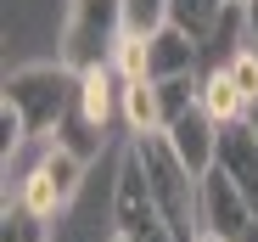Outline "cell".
Masks as SVG:
<instances>
[{
  "mask_svg": "<svg viewBox=\"0 0 258 242\" xmlns=\"http://www.w3.org/2000/svg\"><path fill=\"white\" fill-rule=\"evenodd\" d=\"M129 147H135L141 169H146V186H152V197H157L168 231H174V242H197V231H202V209H197L202 175L174 152V141H168L163 130H146V135H135Z\"/></svg>",
  "mask_w": 258,
  "mask_h": 242,
  "instance_id": "cell-1",
  "label": "cell"
},
{
  "mask_svg": "<svg viewBox=\"0 0 258 242\" xmlns=\"http://www.w3.org/2000/svg\"><path fill=\"white\" fill-rule=\"evenodd\" d=\"M73 96H79V68H68V62H28V68H17L6 79V96L0 102L17 107L28 135H45V130H56L68 118Z\"/></svg>",
  "mask_w": 258,
  "mask_h": 242,
  "instance_id": "cell-2",
  "label": "cell"
},
{
  "mask_svg": "<svg viewBox=\"0 0 258 242\" xmlns=\"http://www.w3.org/2000/svg\"><path fill=\"white\" fill-rule=\"evenodd\" d=\"M123 39V0H68L62 17V62L68 68H101L112 62Z\"/></svg>",
  "mask_w": 258,
  "mask_h": 242,
  "instance_id": "cell-3",
  "label": "cell"
},
{
  "mask_svg": "<svg viewBox=\"0 0 258 242\" xmlns=\"http://www.w3.org/2000/svg\"><path fill=\"white\" fill-rule=\"evenodd\" d=\"M84 164L90 158H79L73 147H62V141H51L45 152L34 158V164L23 169V186H17V197L34 209V214H45V220H56L73 197H79V180H84Z\"/></svg>",
  "mask_w": 258,
  "mask_h": 242,
  "instance_id": "cell-4",
  "label": "cell"
},
{
  "mask_svg": "<svg viewBox=\"0 0 258 242\" xmlns=\"http://www.w3.org/2000/svg\"><path fill=\"white\" fill-rule=\"evenodd\" d=\"M112 225H118L123 236H135V242H174V231H168V220H163V209H157V197H152V186H146V169H141L135 147H129L123 164H118Z\"/></svg>",
  "mask_w": 258,
  "mask_h": 242,
  "instance_id": "cell-5",
  "label": "cell"
},
{
  "mask_svg": "<svg viewBox=\"0 0 258 242\" xmlns=\"http://www.w3.org/2000/svg\"><path fill=\"white\" fill-rule=\"evenodd\" d=\"M197 209H202V231H219V236H230V242L258 220V209L247 203V191H241L219 164L202 175V186H197Z\"/></svg>",
  "mask_w": 258,
  "mask_h": 242,
  "instance_id": "cell-6",
  "label": "cell"
},
{
  "mask_svg": "<svg viewBox=\"0 0 258 242\" xmlns=\"http://www.w3.org/2000/svg\"><path fill=\"white\" fill-rule=\"evenodd\" d=\"M163 135L174 141V152L185 158L197 175H208V169H213V158H219V118H213L202 102H191V107H185L174 124L163 130Z\"/></svg>",
  "mask_w": 258,
  "mask_h": 242,
  "instance_id": "cell-7",
  "label": "cell"
},
{
  "mask_svg": "<svg viewBox=\"0 0 258 242\" xmlns=\"http://www.w3.org/2000/svg\"><path fill=\"white\" fill-rule=\"evenodd\" d=\"M241 191L247 203L258 209V124H247V118H236V124H219V158H213Z\"/></svg>",
  "mask_w": 258,
  "mask_h": 242,
  "instance_id": "cell-8",
  "label": "cell"
},
{
  "mask_svg": "<svg viewBox=\"0 0 258 242\" xmlns=\"http://www.w3.org/2000/svg\"><path fill=\"white\" fill-rule=\"evenodd\" d=\"M73 113L84 118V124H96V130H107L112 118H123V79H118V68H112V62L84 68V73H79Z\"/></svg>",
  "mask_w": 258,
  "mask_h": 242,
  "instance_id": "cell-9",
  "label": "cell"
},
{
  "mask_svg": "<svg viewBox=\"0 0 258 242\" xmlns=\"http://www.w3.org/2000/svg\"><path fill=\"white\" fill-rule=\"evenodd\" d=\"M197 102L219 118V124H236V118H247V107H252L230 62H208V68H197Z\"/></svg>",
  "mask_w": 258,
  "mask_h": 242,
  "instance_id": "cell-10",
  "label": "cell"
},
{
  "mask_svg": "<svg viewBox=\"0 0 258 242\" xmlns=\"http://www.w3.org/2000/svg\"><path fill=\"white\" fill-rule=\"evenodd\" d=\"M202 68V45L185 34V28H157L152 39H146V73L152 79H174V73H197Z\"/></svg>",
  "mask_w": 258,
  "mask_h": 242,
  "instance_id": "cell-11",
  "label": "cell"
},
{
  "mask_svg": "<svg viewBox=\"0 0 258 242\" xmlns=\"http://www.w3.org/2000/svg\"><path fill=\"white\" fill-rule=\"evenodd\" d=\"M123 124H129V135L163 130V107H157V85L152 79H129L123 85Z\"/></svg>",
  "mask_w": 258,
  "mask_h": 242,
  "instance_id": "cell-12",
  "label": "cell"
},
{
  "mask_svg": "<svg viewBox=\"0 0 258 242\" xmlns=\"http://www.w3.org/2000/svg\"><path fill=\"white\" fill-rule=\"evenodd\" d=\"M225 6H230V0H168V23H174V28H185L197 45H202V39L219 28Z\"/></svg>",
  "mask_w": 258,
  "mask_h": 242,
  "instance_id": "cell-13",
  "label": "cell"
},
{
  "mask_svg": "<svg viewBox=\"0 0 258 242\" xmlns=\"http://www.w3.org/2000/svg\"><path fill=\"white\" fill-rule=\"evenodd\" d=\"M0 242H51V220L34 214L17 197V203H6V214H0Z\"/></svg>",
  "mask_w": 258,
  "mask_h": 242,
  "instance_id": "cell-14",
  "label": "cell"
},
{
  "mask_svg": "<svg viewBox=\"0 0 258 242\" xmlns=\"http://www.w3.org/2000/svg\"><path fill=\"white\" fill-rule=\"evenodd\" d=\"M168 28V0H123V34L129 39H152Z\"/></svg>",
  "mask_w": 258,
  "mask_h": 242,
  "instance_id": "cell-15",
  "label": "cell"
},
{
  "mask_svg": "<svg viewBox=\"0 0 258 242\" xmlns=\"http://www.w3.org/2000/svg\"><path fill=\"white\" fill-rule=\"evenodd\" d=\"M112 68H118V79L129 85V79H152L146 73V39H118V51H112Z\"/></svg>",
  "mask_w": 258,
  "mask_h": 242,
  "instance_id": "cell-16",
  "label": "cell"
},
{
  "mask_svg": "<svg viewBox=\"0 0 258 242\" xmlns=\"http://www.w3.org/2000/svg\"><path fill=\"white\" fill-rule=\"evenodd\" d=\"M197 242H230V236H219V231H197Z\"/></svg>",
  "mask_w": 258,
  "mask_h": 242,
  "instance_id": "cell-17",
  "label": "cell"
},
{
  "mask_svg": "<svg viewBox=\"0 0 258 242\" xmlns=\"http://www.w3.org/2000/svg\"><path fill=\"white\" fill-rule=\"evenodd\" d=\"M236 242H258V220H252V225H247V231H241Z\"/></svg>",
  "mask_w": 258,
  "mask_h": 242,
  "instance_id": "cell-18",
  "label": "cell"
},
{
  "mask_svg": "<svg viewBox=\"0 0 258 242\" xmlns=\"http://www.w3.org/2000/svg\"><path fill=\"white\" fill-rule=\"evenodd\" d=\"M112 242H135V236H123V231H118V236H112Z\"/></svg>",
  "mask_w": 258,
  "mask_h": 242,
  "instance_id": "cell-19",
  "label": "cell"
},
{
  "mask_svg": "<svg viewBox=\"0 0 258 242\" xmlns=\"http://www.w3.org/2000/svg\"><path fill=\"white\" fill-rule=\"evenodd\" d=\"M252 45H258V23H252Z\"/></svg>",
  "mask_w": 258,
  "mask_h": 242,
  "instance_id": "cell-20",
  "label": "cell"
}]
</instances>
